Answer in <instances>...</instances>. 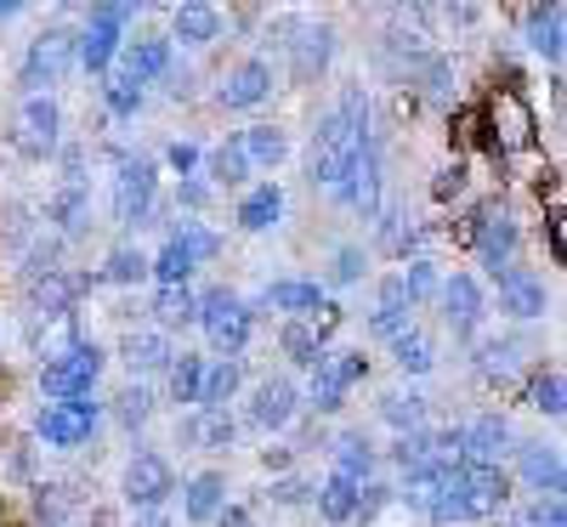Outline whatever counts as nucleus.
Returning <instances> with one entry per match:
<instances>
[{
  "label": "nucleus",
  "mask_w": 567,
  "mask_h": 527,
  "mask_svg": "<svg viewBox=\"0 0 567 527\" xmlns=\"http://www.w3.org/2000/svg\"><path fill=\"white\" fill-rule=\"evenodd\" d=\"M511 483L499 465H454L437 476V488L425 494V516H432L437 527L449 521H483V516H499Z\"/></svg>",
  "instance_id": "obj_1"
},
{
  "label": "nucleus",
  "mask_w": 567,
  "mask_h": 527,
  "mask_svg": "<svg viewBox=\"0 0 567 527\" xmlns=\"http://www.w3.org/2000/svg\"><path fill=\"white\" fill-rule=\"evenodd\" d=\"M363 148H369V136H363L352 120H341L336 108H329V114L318 120V131H312V154H307V170H312V182L336 194V187L347 182V170L363 159Z\"/></svg>",
  "instance_id": "obj_2"
},
{
  "label": "nucleus",
  "mask_w": 567,
  "mask_h": 527,
  "mask_svg": "<svg viewBox=\"0 0 567 527\" xmlns=\"http://www.w3.org/2000/svg\"><path fill=\"white\" fill-rule=\"evenodd\" d=\"M103 380V347L97 341H74L63 347L58 358H45L40 369V392L52 397V403H80L91 397V386Z\"/></svg>",
  "instance_id": "obj_3"
},
{
  "label": "nucleus",
  "mask_w": 567,
  "mask_h": 527,
  "mask_svg": "<svg viewBox=\"0 0 567 527\" xmlns=\"http://www.w3.org/2000/svg\"><path fill=\"white\" fill-rule=\"evenodd\" d=\"M194 323L205 329V341H210L216 358H239V352L250 347V323H256V318H250V307L233 296V290H205Z\"/></svg>",
  "instance_id": "obj_4"
},
{
  "label": "nucleus",
  "mask_w": 567,
  "mask_h": 527,
  "mask_svg": "<svg viewBox=\"0 0 567 527\" xmlns=\"http://www.w3.org/2000/svg\"><path fill=\"white\" fill-rule=\"evenodd\" d=\"M74 69V29L52 23L45 34L29 40V52H23V85H29V97H45V85H63Z\"/></svg>",
  "instance_id": "obj_5"
},
{
  "label": "nucleus",
  "mask_w": 567,
  "mask_h": 527,
  "mask_svg": "<svg viewBox=\"0 0 567 527\" xmlns=\"http://www.w3.org/2000/svg\"><path fill=\"white\" fill-rule=\"evenodd\" d=\"M363 374H369V358H363V352H352V347L318 352V363H312V386H307L312 409H318V414H336V409L347 403V392L358 386Z\"/></svg>",
  "instance_id": "obj_6"
},
{
  "label": "nucleus",
  "mask_w": 567,
  "mask_h": 527,
  "mask_svg": "<svg viewBox=\"0 0 567 527\" xmlns=\"http://www.w3.org/2000/svg\"><path fill=\"white\" fill-rule=\"evenodd\" d=\"M97 420H103V403H91V397H80V403H45L34 414V437L45 448H80V443H91Z\"/></svg>",
  "instance_id": "obj_7"
},
{
  "label": "nucleus",
  "mask_w": 567,
  "mask_h": 527,
  "mask_svg": "<svg viewBox=\"0 0 567 527\" xmlns=\"http://www.w3.org/2000/svg\"><path fill=\"white\" fill-rule=\"evenodd\" d=\"M171 494H176V471H171V459L154 454V448H136L131 465H125V505L142 516V510H159Z\"/></svg>",
  "instance_id": "obj_8"
},
{
  "label": "nucleus",
  "mask_w": 567,
  "mask_h": 527,
  "mask_svg": "<svg viewBox=\"0 0 567 527\" xmlns=\"http://www.w3.org/2000/svg\"><path fill=\"white\" fill-rule=\"evenodd\" d=\"M159 199V165L154 159H120V182H114V216L125 227H142L154 216Z\"/></svg>",
  "instance_id": "obj_9"
},
{
  "label": "nucleus",
  "mask_w": 567,
  "mask_h": 527,
  "mask_svg": "<svg viewBox=\"0 0 567 527\" xmlns=\"http://www.w3.org/2000/svg\"><path fill=\"white\" fill-rule=\"evenodd\" d=\"M516 245H523V232H516L511 210H499V205L477 210V221H471V250H477V261H483L494 278H499L505 267H516Z\"/></svg>",
  "instance_id": "obj_10"
},
{
  "label": "nucleus",
  "mask_w": 567,
  "mask_h": 527,
  "mask_svg": "<svg viewBox=\"0 0 567 527\" xmlns=\"http://www.w3.org/2000/svg\"><path fill=\"white\" fill-rule=\"evenodd\" d=\"M58 131H63L58 97H23V108H18V154L23 159H52Z\"/></svg>",
  "instance_id": "obj_11"
},
{
  "label": "nucleus",
  "mask_w": 567,
  "mask_h": 527,
  "mask_svg": "<svg viewBox=\"0 0 567 527\" xmlns=\"http://www.w3.org/2000/svg\"><path fill=\"white\" fill-rule=\"evenodd\" d=\"M296 409H301L296 380H290V374H267V380H256V392H250V409H245V420H250L256 431H284V425L296 420Z\"/></svg>",
  "instance_id": "obj_12"
},
{
  "label": "nucleus",
  "mask_w": 567,
  "mask_h": 527,
  "mask_svg": "<svg viewBox=\"0 0 567 527\" xmlns=\"http://www.w3.org/2000/svg\"><path fill=\"white\" fill-rule=\"evenodd\" d=\"M483 312H488V296H483L477 278H471V272L443 278V323L460 334V341H471V334L483 329Z\"/></svg>",
  "instance_id": "obj_13"
},
{
  "label": "nucleus",
  "mask_w": 567,
  "mask_h": 527,
  "mask_svg": "<svg viewBox=\"0 0 567 527\" xmlns=\"http://www.w3.org/2000/svg\"><path fill=\"white\" fill-rule=\"evenodd\" d=\"M267 97H272V63H261V58H245L239 69H227L221 85H216L221 108H261Z\"/></svg>",
  "instance_id": "obj_14"
},
{
  "label": "nucleus",
  "mask_w": 567,
  "mask_h": 527,
  "mask_svg": "<svg viewBox=\"0 0 567 527\" xmlns=\"http://www.w3.org/2000/svg\"><path fill=\"white\" fill-rule=\"evenodd\" d=\"M284 45H290V74L301 85H312L329 69V58H336V34H329V23H301V29H290Z\"/></svg>",
  "instance_id": "obj_15"
},
{
  "label": "nucleus",
  "mask_w": 567,
  "mask_h": 527,
  "mask_svg": "<svg viewBox=\"0 0 567 527\" xmlns=\"http://www.w3.org/2000/svg\"><path fill=\"white\" fill-rule=\"evenodd\" d=\"M516 448V471H523V483L539 494V499H561V483H567V471H561V454L550 443H511Z\"/></svg>",
  "instance_id": "obj_16"
},
{
  "label": "nucleus",
  "mask_w": 567,
  "mask_h": 527,
  "mask_svg": "<svg viewBox=\"0 0 567 527\" xmlns=\"http://www.w3.org/2000/svg\"><path fill=\"white\" fill-rule=\"evenodd\" d=\"M499 307H505L511 318H523V323L545 318V307H550L545 278L528 272V267H505V272H499Z\"/></svg>",
  "instance_id": "obj_17"
},
{
  "label": "nucleus",
  "mask_w": 567,
  "mask_h": 527,
  "mask_svg": "<svg viewBox=\"0 0 567 527\" xmlns=\"http://www.w3.org/2000/svg\"><path fill=\"white\" fill-rule=\"evenodd\" d=\"M120 45H125V29H114L103 18H85V29L74 34V63L85 74H109L114 58H120Z\"/></svg>",
  "instance_id": "obj_18"
},
{
  "label": "nucleus",
  "mask_w": 567,
  "mask_h": 527,
  "mask_svg": "<svg viewBox=\"0 0 567 527\" xmlns=\"http://www.w3.org/2000/svg\"><path fill=\"white\" fill-rule=\"evenodd\" d=\"M336 199L358 216H381V154L363 148V159L347 170V182L336 187Z\"/></svg>",
  "instance_id": "obj_19"
},
{
  "label": "nucleus",
  "mask_w": 567,
  "mask_h": 527,
  "mask_svg": "<svg viewBox=\"0 0 567 527\" xmlns=\"http://www.w3.org/2000/svg\"><path fill=\"white\" fill-rule=\"evenodd\" d=\"M114 63H120V80H131V85L165 80L171 74V40H125Z\"/></svg>",
  "instance_id": "obj_20"
},
{
  "label": "nucleus",
  "mask_w": 567,
  "mask_h": 527,
  "mask_svg": "<svg viewBox=\"0 0 567 527\" xmlns=\"http://www.w3.org/2000/svg\"><path fill=\"white\" fill-rule=\"evenodd\" d=\"M465 443V465H499V454H511V425L499 414H477L471 425H460Z\"/></svg>",
  "instance_id": "obj_21"
},
{
  "label": "nucleus",
  "mask_w": 567,
  "mask_h": 527,
  "mask_svg": "<svg viewBox=\"0 0 567 527\" xmlns=\"http://www.w3.org/2000/svg\"><path fill=\"white\" fill-rule=\"evenodd\" d=\"M267 307L296 323V318H318L329 301H323V283H312V278H278V283H267Z\"/></svg>",
  "instance_id": "obj_22"
},
{
  "label": "nucleus",
  "mask_w": 567,
  "mask_h": 527,
  "mask_svg": "<svg viewBox=\"0 0 567 527\" xmlns=\"http://www.w3.org/2000/svg\"><path fill=\"white\" fill-rule=\"evenodd\" d=\"M239 386H245V363H239V358H216V363H205L199 409H205V414H227V403L239 397Z\"/></svg>",
  "instance_id": "obj_23"
},
{
  "label": "nucleus",
  "mask_w": 567,
  "mask_h": 527,
  "mask_svg": "<svg viewBox=\"0 0 567 527\" xmlns=\"http://www.w3.org/2000/svg\"><path fill=\"white\" fill-rule=\"evenodd\" d=\"M120 358H125V369L131 374H159V369H171V341L159 329H131L125 334V347H120Z\"/></svg>",
  "instance_id": "obj_24"
},
{
  "label": "nucleus",
  "mask_w": 567,
  "mask_h": 527,
  "mask_svg": "<svg viewBox=\"0 0 567 527\" xmlns=\"http://www.w3.org/2000/svg\"><path fill=\"white\" fill-rule=\"evenodd\" d=\"M409 296H403V278L392 272V278H381V307H374V318H369V329L381 334V341H398V334H409L414 323H409Z\"/></svg>",
  "instance_id": "obj_25"
},
{
  "label": "nucleus",
  "mask_w": 567,
  "mask_h": 527,
  "mask_svg": "<svg viewBox=\"0 0 567 527\" xmlns=\"http://www.w3.org/2000/svg\"><path fill=\"white\" fill-rule=\"evenodd\" d=\"M278 216H284V187H278V182L245 187V199H239V227H245V232H272Z\"/></svg>",
  "instance_id": "obj_26"
},
{
  "label": "nucleus",
  "mask_w": 567,
  "mask_h": 527,
  "mask_svg": "<svg viewBox=\"0 0 567 527\" xmlns=\"http://www.w3.org/2000/svg\"><path fill=\"white\" fill-rule=\"evenodd\" d=\"M561 23H567V12L556 7V0H550V7H528L523 12V34H528V45H534V52L539 58H550V63H561Z\"/></svg>",
  "instance_id": "obj_27"
},
{
  "label": "nucleus",
  "mask_w": 567,
  "mask_h": 527,
  "mask_svg": "<svg viewBox=\"0 0 567 527\" xmlns=\"http://www.w3.org/2000/svg\"><path fill=\"white\" fill-rule=\"evenodd\" d=\"M216 34H221V12L205 7V0H187V7L171 12V40L182 45H210Z\"/></svg>",
  "instance_id": "obj_28"
},
{
  "label": "nucleus",
  "mask_w": 567,
  "mask_h": 527,
  "mask_svg": "<svg viewBox=\"0 0 567 527\" xmlns=\"http://www.w3.org/2000/svg\"><path fill=\"white\" fill-rule=\"evenodd\" d=\"M221 505H227V476H221V471H199L194 483L182 488V510H187V521H216Z\"/></svg>",
  "instance_id": "obj_29"
},
{
  "label": "nucleus",
  "mask_w": 567,
  "mask_h": 527,
  "mask_svg": "<svg viewBox=\"0 0 567 527\" xmlns=\"http://www.w3.org/2000/svg\"><path fill=\"white\" fill-rule=\"evenodd\" d=\"M239 148H245L250 170H278L284 154H290V136L278 125H250V131H239Z\"/></svg>",
  "instance_id": "obj_30"
},
{
  "label": "nucleus",
  "mask_w": 567,
  "mask_h": 527,
  "mask_svg": "<svg viewBox=\"0 0 567 527\" xmlns=\"http://www.w3.org/2000/svg\"><path fill=\"white\" fill-rule=\"evenodd\" d=\"M165 386H171V403H182V409H199V386H205V358H194V352L171 358V369H165Z\"/></svg>",
  "instance_id": "obj_31"
},
{
  "label": "nucleus",
  "mask_w": 567,
  "mask_h": 527,
  "mask_svg": "<svg viewBox=\"0 0 567 527\" xmlns=\"http://www.w3.org/2000/svg\"><path fill=\"white\" fill-rule=\"evenodd\" d=\"M74 296H80V278H63L58 267H45V278L34 283V307H40L45 318H69Z\"/></svg>",
  "instance_id": "obj_32"
},
{
  "label": "nucleus",
  "mask_w": 567,
  "mask_h": 527,
  "mask_svg": "<svg viewBox=\"0 0 567 527\" xmlns=\"http://www.w3.org/2000/svg\"><path fill=\"white\" fill-rule=\"evenodd\" d=\"M205 176H210L216 187H245V182H250V159H245V148H239V136L221 142V148H210Z\"/></svg>",
  "instance_id": "obj_33"
},
{
  "label": "nucleus",
  "mask_w": 567,
  "mask_h": 527,
  "mask_svg": "<svg viewBox=\"0 0 567 527\" xmlns=\"http://www.w3.org/2000/svg\"><path fill=\"white\" fill-rule=\"evenodd\" d=\"M312 499H318V516H323V521H336V527L358 521V488L341 483V476H329V483H323Z\"/></svg>",
  "instance_id": "obj_34"
},
{
  "label": "nucleus",
  "mask_w": 567,
  "mask_h": 527,
  "mask_svg": "<svg viewBox=\"0 0 567 527\" xmlns=\"http://www.w3.org/2000/svg\"><path fill=\"white\" fill-rule=\"evenodd\" d=\"M194 312H199V296L187 290V283H176V290H159V296H154L159 334H165V329H187V323H194Z\"/></svg>",
  "instance_id": "obj_35"
},
{
  "label": "nucleus",
  "mask_w": 567,
  "mask_h": 527,
  "mask_svg": "<svg viewBox=\"0 0 567 527\" xmlns=\"http://www.w3.org/2000/svg\"><path fill=\"white\" fill-rule=\"evenodd\" d=\"M329 476H341V483L363 488L369 476H374V448H369V443H358V437L336 443V471H329Z\"/></svg>",
  "instance_id": "obj_36"
},
{
  "label": "nucleus",
  "mask_w": 567,
  "mask_h": 527,
  "mask_svg": "<svg viewBox=\"0 0 567 527\" xmlns=\"http://www.w3.org/2000/svg\"><path fill=\"white\" fill-rule=\"evenodd\" d=\"M278 347L290 352V363H318V352H323V334H318V323L312 318H296V323H284V334H278Z\"/></svg>",
  "instance_id": "obj_37"
},
{
  "label": "nucleus",
  "mask_w": 567,
  "mask_h": 527,
  "mask_svg": "<svg viewBox=\"0 0 567 527\" xmlns=\"http://www.w3.org/2000/svg\"><path fill=\"white\" fill-rule=\"evenodd\" d=\"M171 245L194 261V267H205V261H216V250H221V238L205 227V221H182L176 232H171Z\"/></svg>",
  "instance_id": "obj_38"
},
{
  "label": "nucleus",
  "mask_w": 567,
  "mask_h": 527,
  "mask_svg": "<svg viewBox=\"0 0 567 527\" xmlns=\"http://www.w3.org/2000/svg\"><path fill=\"white\" fill-rule=\"evenodd\" d=\"M381 420L398 425L403 437H414V431H425V397H414V392H409V397H403V392H386V397H381Z\"/></svg>",
  "instance_id": "obj_39"
},
{
  "label": "nucleus",
  "mask_w": 567,
  "mask_h": 527,
  "mask_svg": "<svg viewBox=\"0 0 567 527\" xmlns=\"http://www.w3.org/2000/svg\"><path fill=\"white\" fill-rule=\"evenodd\" d=\"M392 363H398L403 374H432L437 352H432V341H425L420 329H409V334H398V341H392Z\"/></svg>",
  "instance_id": "obj_40"
},
{
  "label": "nucleus",
  "mask_w": 567,
  "mask_h": 527,
  "mask_svg": "<svg viewBox=\"0 0 567 527\" xmlns=\"http://www.w3.org/2000/svg\"><path fill=\"white\" fill-rule=\"evenodd\" d=\"M182 437H187V443H205V448H227V443H233V420L199 409V414L182 420Z\"/></svg>",
  "instance_id": "obj_41"
},
{
  "label": "nucleus",
  "mask_w": 567,
  "mask_h": 527,
  "mask_svg": "<svg viewBox=\"0 0 567 527\" xmlns=\"http://www.w3.org/2000/svg\"><path fill=\"white\" fill-rule=\"evenodd\" d=\"M528 409L545 414V420H561L567 403H561V374H556V369H539V374L528 380Z\"/></svg>",
  "instance_id": "obj_42"
},
{
  "label": "nucleus",
  "mask_w": 567,
  "mask_h": 527,
  "mask_svg": "<svg viewBox=\"0 0 567 527\" xmlns=\"http://www.w3.org/2000/svg\"><path fill=\"white\" fill-rule=\"evenodd\" d=\"M398 278H403V296H409V307H425L432 296H443V278H437V267H432V261H409Z\"/></svg>",
  "instance_id": "obj_43"
},
{
  "label": "nucleus",
  "mask_w": 567,
  "mask_h": 527,
  "mask_svg": "<svg viewBox=\"0 0 567 527\" xmlns=\"http://www.w3.org/2000/svg\"><path fill=\"white\" fill-rule=\"evenodd\" d=\"M187 272H194V261H187L171 238L159 245V256L148 261V278H159V290H176V283H187Z\"/></svg>",
  "instance_id": "obj_44"
},
{
  "label": "nucleus",
  "mask_w": 567,
  "mask_h": 527,
  "mask_svg": "<svg viewBox=\"0 0 567 527\" xmlns=\"http://www.w3.org/2000/svg\"><path fill=\"white\" fill-rule=\"evenodd\" d=\"M114 414H120L131 431L148 425V420H154V392H148V386H125V392L114 397Z\"/></svg>",
  "instance_id": "obj_45"
},
{
  "label": "nucleus",
  "mask_w": 567,
  "mask_h": 527,
  "mask_svg": "<svg viewBox=\"0 0 567 527\" xmlns=\"http://www.w3.org/2000/svg\"><path fill=\"white\" fill-rule=\"evenodd\" d=\"M103 278L109 283H142V278H148V256H142V250H114L103 261Z\"/></svg>",
  "instance_id": "obj_46"
},
{
  "label": "nucleus",
  "mask_w": 567,
  "mask_h": 527,
  "mask_svg": "<svg viewBox=\"0 0 567 527\" xmlns=\"http://www.w3.org/2000/svg\"><path fill=\"white\" fill-rule=\"evenodd\" d=\"M103 103H109V114H114V120H131V114L142 108V85H131V80L109 74V85H103Z\"/></svg>",
  "instance_id": "obj_47"
},
{
  "label": "nucleus",
  "mask_w": 567,
  "mask_h": 527,
  "mask_svg": "<svg viewBox=\"0 0 567 527\" xmlns=\"http://www.w3.org/2000/svg\"><path fill=\"white\" fill-rule=\"evenodd\" d=\"M516 352H523V347H516V341H488V347H477V369L494 380V374H511L516 369Z\"/></svg>",
  "instance_id": "obj_48"
},
{
  "label": "nucleus",
  "mask_w": 567,
  "mask_h": 527,
  "mask_svg": "<svg viewBox=\"0 0 567 527\" xmlns=\"http://www.w3.org/2000/svg\"><path fill=\"white\" fill-rule=\"evenodd\" d=\"M358 278H363V250H358V245H341L336 261H329V283H336V290H347V283H358Z\"/></svg>",
  "instance_id": "obj_49"
},
{
  "label": "nucleus",
  "mask_w": 567,
  "mask_h": 527,
  "mask_svg": "<svg viewBox=\"0 0 567 527\" xmlns=\"http://www.w3.org/2000/svg\"><path fill=\"white\" fill-rule=\"evenodd\" d=\"M318 488L301 483V476H284V483H272V505H307Z\"/></svg>",
  "instance_id": "obj_50"
},
{
  "label": "nucleus",
  "mask_w": 567,
  "mask_h": 527,
  "mask_svg": "<svg viewBox=\"0 0 567 527\" xmlns=\"http://www.w3.org/2000/svg\"><path fill=\"white\" fill-rule=\"evenodd\" d=\"M165 165H171L176 176H194V170H199V148H194V142H171V148H165Z\"/></svg>",
  "instance_id": "obj_51"
},
{
  "label": "nucleus",
  "mask_w": 567,
  "mask_h": 527,
  "mask_svg": "<svg viewBox=\"0 0 567 527\" xmlns=\"http://www.w3.org/2000/svg\"><path fill=\"white\" fill-rule=\"evenodd\" d=\"M528 527H567V510H561V499H534V510H528Z\"/></svg>",
  "instance_id": "obj_52"
},
{
  "label": "nucleus",
  "mask_w": 567,
  "mask_h": 527,
  "mask_svg": "<svg viewBox=\"0 0 567 527\" xmlns=\"http://www.w3.org/2000/svg\"><path fill=\"white\" fill-rule=\"evenodd\" d=\"M216 527H256V516H250L245 505H221V510H216Z\"/></svg>",
  "instance_id": "obj_53"
},
{
  "label": "nucleus",
  "mask_w": 567,
  "mask_h": 527,
  "mask_svg": "<svg viewBox=\"0 0 567 527\" xmlns=\"http://www.w3.org/2000/svg\"><path fill=\"white\" fill-rule=\"evenodd\" d=\"M176 199H182L187 210H199V205L210 199V187H205V182H182V194H176Z\"/></svg>",
  "instance_id": "obj_54"
},
{
  "label": "nucleus",
  "mask_w": 567,
  "mask_h": 527,
  "mask_svg": "<svg viewBox=\"0 0 567 527\" xmlns=\"http://www.w3.org/2000/svg\"><path fill=\"white\" fill-rule=\"evenodd\" d=\"M460 182H465V170L454 165V170H443V182H437V194H460Z\"/></svg>",
  "instance_id": "obj_55"
},
{
  "label": "nucleus",
  "mask_w": 567,
  "mask_h": 527,
  "mask_svg": "<svg viewBox=\"0 0 567 527\" xmlns=\"http://www.w3.org/2000/svg\"><path fill=\"white\" fill-rule=\"evenodd\" d=\"M136 527H171V516H165V510H142Z\"/></svg>",
  "instance_id": "obj_56"
},
{
  "label": "nucleus",
  "mask_w": 567,
  "mask_h": 527,
  "mask_svg": "<svg viewBox=\"0 0 567 527\" xmlns=\"http://www.w3.org/2000/svg\"><path fill=\"white\" fill-rule=\"evenodd\" d=\"M12 18H23V7L18 0H0V23H12Z\"/></svg>",
  "instance_id": "obj_57"
}]
</instances>
